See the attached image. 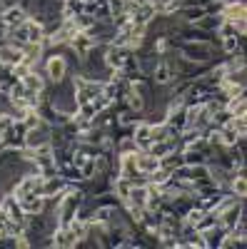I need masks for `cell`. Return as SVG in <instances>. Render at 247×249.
Masks as SVG:
<instances>
[{"label": "cell", "instance_id": "1", "mask_svg": "<svg viewBox=\"0 0 247 249\" xmlns=\"http://www.w3.org/2000/svg\"><path fill=\"white\" fill-rule=\"evenodd\" d=\"M50 127H53L50 122H40L38 127H30L25 132V147L38 150V147H43V144H50Z\"/></svg>", "mask_w": 247, "mask_h": 249}, {"label": "cell", "instance_id": "2", "mask_svg": "<svg viewBox=\"0 0 247 249\" xmlns=\"http://www.w3.org/2000/svg\"><path fill=\"white\" fill-rule=\"evenodd\" d=\"M182 55L188 57V60H192V62H205L210 55H212V50H210V45L208 43H197V40H188V43H182Z\"/></svg>", "mask_w": 247, "mask_h": 249}, {"label": "cell", "instance_id": "3", "mask_svg": "<svg viewBox=\"0 0 247 249\" xmlns=\"http://www.w3.org/2000/svg\"><path fill=\"white\" fill-rule=\"evenodd\" d=\"M45 72L53 82H60V80H65V72H68V60L63 53H55L50 60H48V65H45Z\"/></svg>", "mask_w": 247, "mask_h": 249}, {"label": "cell", "instance_id": "4", "mask_svg": "<svg viewBox=\"0 0 247 249\" xmlns=\"http://www.w3.org/2000/svg\"><path fill=\"white\" fill-rule=\"evenodd\" d=\"M220 18L228 20V23H245V3L242 0H228L220 10Z\"/></svg>", "mask_w": 247, "mask_h": 249}, {"label": "cell", "instance_id": "5", "mask_svg": "<svg viewBox=\"0 0 247 249\" xmlns=\"http://www.w3.org/2000/svg\"><path fill=\"white\" fill-rule=\"evenodd\" d=\"M68 45H70V50H73L80 60H85V57H88V53L95 48V40H93L88 33H75V35H73V40H70Z\"/></svg>", "mask_w": 247, "mask_h": 249}, {"label": "cell", "instance_id": "6", "mask_svg": "<svg viewBox=\"0 0 247 249\" xmlns=\"http://www.w3.org/2000/svg\"><path fill=\"white\" fill-rule=\"evenodd\" d=\"M28 20H30V18H28V13H25L23 8H18V5H10V8H5V10H3V25H5V30L25 25Z\"/></svg>", "mask_w": 247, "mask_h": 249}, {"label": "cell", "instance_id": "7", "mask_svg": "<svg viewBox=\"0 0 247 249\" xmlns=\"http://www.w3.org/2000/svg\"><path fill=\"white\" fill-rule=\"evenodd\" d=\"M130 53H133L130 48L108 45V48H105V62H108V68H113V70H120V68H122V62L128 60V55H130Z\"/></svg>", "mask_w": 247, "mask_h": 249}, {"label": "cell", "instance_id": "8", "mask_svg": "<svg viewBox=\"0 0 247 249\" xmlns=\"http://www.w3.org/2000/svg\"><path fill=\"white\" fill-rule=\"evenodd\" d=\"M125 204L128 207H135V210H148V184H135L130 187V192L125 197Z\"/></svg>", "mask_w": 247, "mask_h": 249}, {"label": "cell", "instance_id": "9", "mask_svg": "<svg viewBox=\"0 0 247 249\" xmlns=\"http://www.w3.org/2000/svg\"><path fill=\"white\" fill-rule=\"evenodd\" d=\"M68 187V179L63 177V175H53V177H45L43 179V197H55V195H60Z\"/></svg>", "mask_w": 247, "mask_h": 249}, {"label": "cell", "instance_id": "10", "mask_svg": "<svg viewBox=\"0 0 247 249\" xmlns=\"http://www.w3.org/2000/svg\"><path fill=\"white\" fill-rule=\"evenodd\" d=\"M18 202H20V207H23L25 214H43L45 212V199L40 195H35V192H30L28 197L18 199Z\"/></svg>", "mask_w": 247, "mask_h": 249}, {"label": "cell", "instance_id": "11", "mask_svg": "<svg viewBox=\"0 0 247 249\" xmlns=\"http://www.w3.org/2000/svg\"><path fill=\"white\" fill-rule=\"evenodd\" d=\"M155 15H157V13H155L152 3H142V5H137V8L130 13V23H133V25H148Z\"/></svg>", "mask_w": 247, "mask_h": 249}, {"label": "cell", "instance_id": "12", "mask_svg": "<svg viewBox=\"0 0 247 249\" xmlns=\"http://www.w3.org/2000/svg\"><path fill=\"white\" fill-rule=\"evenodd\" d=\"M200 234H202V239H205V247H220L222 239H225V234H228V230H225V227L217 222V224L208 227V230H202Z\"/></svg>", "mask_w": 247, "mask_h": 249}, {"label": "cell", "instance_id": "13", "mask_svg": "<svg viewBox=\"0 0 247 249\" xmlns=\"http://www.w3.org/2000/svg\"><path fill=\"white\" fill-rule=\"evenodd\" d=\"M0 62L10 70L13 65H18V62H23V50L20 48H13V45H0Z\"/></svg>", "mask_w": 247, "mask_h": 249}, {"label": "cell", "instance_id": "14", "mask_svg": "<svg viewBox=\"0 0 247 249\" xmlns=\"http://www.w3.org/2000/svg\"><path fill=\"white\" fill-rule=\"evenodd\" d=\"M137 170H140L142 175H152L155 170H160V160H157L155 155L145 152V150H140V152H137Z\"/></svg>", "mask_w": 247, "mask_h": 249}, {"label": "cell", "instance_id": "15", "mask_svg": "<svg viewBox=\"0 0 247 249\" xmlns=\"http://www.w3.org/2000/svg\"><path fill=\"white\" fill-rule=\"evenodd\" d=\"M5 37H8V45L23 50V48L28 45V23H25V25H20V28H10V30H5Z\"/></svg>", "mask_w": 247, "mask_h": 249}, {"label": "cell", "instance_id": "16", "mask_svg": "<svg viewBox=\"0 0 247 249\" xmlns=\"http://www.w3.org/2000/svg\"><path fill=\"white\" fill-rule=\"evenodd\" d=\"M182 164H185V160H182L180 150H170L165 157H160V170H165V172H172V170L182 167Z\"/></svg>", "mask_w": 247, "mask_h": 249}, {"label": "cell", "instance_id": "17", "mask_svg": "<svg viewBox=\"0 0 247 249\" xmlns=\"http://www.w3.org/2000/svg\"><path fill=\"white\" fill-rule=\"evenodd\" d=\"M133 140L137 142L140 150H148L150 147V122H140L133 130Z\"/></svg>", "mask_w": 247, "mask_h": 249}, {"label": "cell", "instance_id": "18", "mask_svg": "<svg viewBox=\"0 0 247 249\" xmlns=\"http://www.w3.org/2000/svg\"><path fill=\"white\" fill-rule=\"evenodd\" d=\"M217 132H220V142H222V147H232V144L237 142V137H240V132L232 127L230 122H225L222 127H217Z\"/></svg>", "mask_w": 247, "mask_h": 249}, {"label": "cell", "instance_id": "19", "mask_svg": "<svg viewBox=\"0 0 247 249\" xmlns=\"http://www.w3.org/2000/svg\"><path fill=\"white\" fill-rule=\"evenodd\" d=\"M43 45H40V43H28L25 48H23V62H25V65H35V62L40 60V55H43Z\"/></svg>", "mask_w": 247, "mask_h": 249}, {"label": "cell", "instance_id": "20", "mask_svg": "<svg viewBox=\"0 0 247 249\" xmlns=\"http://www.w3.org/2000/svg\"><path fill=\"white\" fill-rule=\"evenodd\" d=\"M23 85H25V90H28V92H43V90H45V82L40 80V75H38V72H33V70L23 77Z\"/></svg>", "mask_w": 247, "mask_h": 249}, {"label": "cell", "instance_id": "21", "mask_svg": "<svg viewBox=\"0 0 247 249\" xmlns=\"http://www.w3.org/2000/svg\"><path fill=\"white\" fill-rule=\"evenodd\" d=\"M150 3H152L155 13H160V15H170L180 8V0H150Z\"/></svg>", "mask_w": 247, "mask_h": 249}, {"label": "cell", "instance_id": "22", "mask_svg": "<svg viewBox=\"0 0 247 249\" xmlns=\"http://www.w3.org/2000/svg\"><path fill=\"white\" fill-rule=\"evenodd\" d=\"M43 37H45V28L30 18L28 20V43H43Z\"/></svg>", "mask_w": 247, "mask_h": 249}, {"label": "cell", "instance_id": "23", "mask_svg": "<svg viewBox=\"0 0 247 249\" xmlns=\"http://www.w3.org/2000/svg\"><path fill=\"white\" fill-rule=\"evenodd\" d=\"M70 20H73V25L77 28V33H88V30L93 28V23H95V18L88 15V13H77V15L70 18Z\"/></svg>", "mask_w": 247, "mask_h": 249}, {"label": "cell", "instance_id": "24", "mask_svg": "<svg viewBox=\"0 0 247 249\" xmlns=\"http://www.w3.org/2000/svg\"><path fill=\"white\" fill-rule=\"evenodd\" d=\"M220 23H222V18H220V15H205V18L197 20L200 30H205V33H217Z\"/></svg>", "mask_w": 247, "mask_h": 249}, {"label": "cell", "instance_id": "25", "mask_svg": "<svg viewBox=\"0 0 247 249\" xmlns=\"http://www.w3.org/2000/svg\"><path fill=\"white\" fill-rule=\"evenodd\" d=\"M217 35H220V40H222V37H235V35H245V33H240V28H237L235 23H228V20H222L220 28H217Z\"/></svg>", "mask_w": 247, "mask_h": 249}, {"label": "cell", "instance_id": "26", "mask_svg": "<svg viewBox=\"0 0 247 249\" xmlns=\"http://www.w3.org/2000/svg\"><path fill=\"white\" fill-rule=\"evenodd\" d=\"M95 172H97L95 157H88L85 162L80 164V177H82V179H93V177H95Z\"/></svg>", "mask_w": 247, "mask_h": 249}, {"label": "cell", "instance_id": "27", "mask_svg": "<svg viewBox=\"0 0 247 249\" xmlns=\"http://www.w3.org/2000/svg\"><path fill=\"white\" fill-rule=\"evenodd\" d=\"M232 195H237L240 199H245V195H247V179L242 175L232 177Z\"/></svg>", "mask_w": 247, "mask_h": 249}, {"label": "cell", "instance_id": "28", "mask_svg": "<svg viewBox=\"0 0 247 249\" xmlns=\"http://www.w3.org/2000/svg\"><path fill=\"white\" fill-rule=\"evenodd\" d=\"M128 3L130 0H108V8H110V15H122V13H128Z\"/></svg>", "mask_w": 247, "mask_h": 249}, {"label": "cell", "instance_id": "29", "mask_svg": "<svg viewBox=\"0 0 247 249\" xmlns=\"http://www.w3.org/2000/svg\"><path fill=\"white\" fill-rule=\"evenodd\" d=\"M130 179H122V177H117V182H115V187H113V190H115V195L120 197V199H125L128 197V192H130Z\"/></svg>", "mask_w": 247, "mask_h": 249}, {"label": "cell", "instance_id": "30", "mask_svg": "<svg viewBox=\"0 0 247 249\" xmlns=\"http://www.w3.org/2000/svg\"><path fill=\"white\" fill-rule=\"evenodd\" d=\"M30 70H33L30 65H25V62H18V65H13V68H10V75H13L15 80H23Z\"/></svg>", "mask_w": 247, "mask_h": 249}, {"label": "cell", "instance_id": "31", "mask_svg": "<svg viewBox=\"0 0 247 249\" xmlns=\"http://www.w3.org/2000/svg\"><path fill=\"white\" fill-rule=\"evenodd\" d=\"M137 142L130 137V140H120V155H128V152H137Z\"/></svg>", "mask_w": 247, "mask_h": 249}, {"label": "cell", "instance_id": "32", "mask_svg": "<svg viewBox=\"0 0 247 249\" xmlns=\"http://www.w3.org/2000/svg\"><path fill=\"white\" fill-rule=\"evenodd\" d=\"M230 124H232V127H235L240 135H245V132H247V115H242V117H232Z\"/></svg>", "mask_w": 247, "mask_h": 249}, {"label": "cell", "instance_id": "33", "mask_svg": "<svg viewBox=\"0 0 247 249\" xmlns=\"http://www.w3.org/2000/svg\"><path fill=\"white\" fill-rule=\"evenodd\" d=\"M3 199H5V192H3V190H0V207H3Z\"/></svg>", "mask_w": 247, "mask_h": 249}, {"label": "cell", "instance_id": "34", "mask_svg": "<svg viewBox=\"0 0 247 249\" xmlns=\"http://www.w3.org/2000/svg\"><path fill=\"white\" fill-rule=\"evenodd\" d=\"M0 10H5V5H3V0H0Z\"/></svg>", "mask_w": 247, "mask_h": 249}]
</instances>
